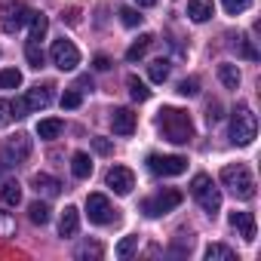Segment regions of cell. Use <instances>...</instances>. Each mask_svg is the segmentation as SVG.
<instances>
[{
    "mask_svg": "<svg viewBox=\"0 0 261 261\" xmlns=\"http://www.w3.org/2000/svg\"><path fill=\"white\" fill-rule=\"evenodd\" d=\"M157 129L172 145H188L194 139V123H191L188 111H181V108H160L157 111Z\"/></svg>",
    "mask_w": 261,
    "mask_h": 261,
    "instance_id": "1",
    "label": "cell"
},
{
    "mask_svg": "<svg viewBox=\"0 0 261 261\" xmlns=\"http://www.w3.org/2000/svg\"><path fill=\"white\" fill-rule=\"evenodd\" d=\"M221 185L237 197V200H252L255 197V178L249 172V166L243 163H230L221 169Z\"/></svg>",
    "mask_w": 261,
    "mask_h": 261,
    "instance_id": "2",
    "label": "cell"
},
{
    "mask_svg": "<svg viewBox=\"0 0 261 261\" xmlns=\"http://www.w3.org/2000/svg\"><path fill=\"white\" fill-rule=\"evenodd\" d=\"M255 133H258V120H255L252 108L249 105H237L233 114H230V142L246 148V145L255 142Z\"/></svg>",
    "mask_w": 261,
    "mask_h": 261,
    "instance_id": "3",
    "label": "cell"
},
{
    "mask_svg": "<svg viewBox=\"0 0 261 261\" xmlns=\"http://www.w3.org/2000/svg\"><path fill=\"white\" fill-rule=\"evenodd\" d=\"M191 194H194V200L200 203V209H203L209 218L218 215V209H221V191L212 185V178H209L206 172L194 175V181H191Z\"/></svg>",
    "mask_w": 261,
    "mask_h": 261,
    "instance_id": "4",
    "label": "cell"
},
{
    "mask_svg": "<svg viewBox=\"0 0 261 261\" xmlns=\"http://www.w3.org/2000/svg\"><path fill=\"white\" fill-rule=\"evenodd\" d=\"M181 200H185L181 191H175V188H163L160 194H154V197H148V200L142 203V212L151 215V218H157V215H166V212H172L175 206H181Z\"/></svg>",
    "mask_w": 261,
    "mask_h": 261,
    "instance_id": "5",
    "label": "cell"
},
{
    "mask_svg": "<svg viewBox=\"0 0 261 261\" xmlns=\"http://www.w3.org/2000/svg\"><path fill=\"white\" fill-rule=\"evenodd\" d=\"M148 169H151L154 175L169 178V175H181V172L188 169V160L178 157V154H151V157H148Z\"/></svg>",
    "mask_w": 261,
    "mask_h": 261,
    "instance_id": "6",
    "label": "cell"
},
{
    "mask_svg": "<svg viewBox=\"0 0 261 261\" xmlns=\"http://www.w3.org/2000/svg\"><path fill=\"white\" fill-rule=\"evenodd\" d=\"M49 59H53V65H56L59 71H74V68L80 65V53H77V46H74L71 40H65V37L53 43Z\"/></svg>",
    "mask_w": 261,
    "mask_h": 261,
    "instance_id": "7",
    "label": "cell"
},
{
    "mask_svg": "<svg viewBox=\"0 0 261 261\" xmlns=\"http://www.w3.org/2000/svg\"><path fill=\"white\" fill-rule=\"evenodd\" d=\"M86 215H89L92 224H111V221H117V212H114V206H111V200L105 194H89L86 197Z\"/></svg>",
    "mask_w": 261,
    "mask_h": 261,
    "instance_id": "8",
    "label": "cell"
},
{
    "mask_svg": "<svg viewBox=\"0 0 261 261\" xmlns=\"http://www.w3.org/2000/svg\"><path fill=\"white\" fill-rule=\"evenodd\" d=\"M31 10L25 7V4H7L4 7V16H0V28H4L7 34H16V31H22L28 22H31Z\"/></svg>",
    "mask_w": 261,
    "mask_h": 261,
    "instance_id": "9",
    "label": "cell"
},
{
    "mask_svg": "<svg viewBox=\"0 0 261 261\" xmlns=\"http://www.w3.org/2000/svg\"><path fill=\"white\" fill-rule=\"evenodd\" d=\"M108 188H111L114 194L126 197L129 191L136 188V175H133V169H126V166H111V169H108Z\"/></svg>",
    "mask_w": 261,
    "mask_h": 261,
    "instance_id": "10",
    "label": "cell"
},
{
    "mask_svg": "<svg viewBox=\"0 0 261 261\" xmlns=\"http://www.w3.org/2000/svg\"><path fill=\"white\" fill-rule=\"evenodd\" d=\"M111 126H114L117 136H133L136 133V114L129 108H117V111H111Z\"/></svg>",
    "mask_w": 261,
    "mask_h": 261,
    "instance_id": "11",
    "label": "cell"
},
{
    "mask_svg": "<svg viewBox=\"0 0 261 261\" xmlns=\"http://www.w3.org/2000/svg\"><path fill=\"white\" fill-rule=\"evenodd\" d=\"M230 227L240 230L246 243H255V215L252 212H230Z\"/></svg>",
    "mask_w": 261,
    "mask_h": 261,
    "instance_id": "12",
    "label": "cell"
},
{
    "mask_svg": "<svg viewBox=\"0 0 261 261\" xmlns=\"http://www.w3.org/2000/svg\"><path fill=\"white\" fill-rule=\"evenodd\" d=\"M25 105H28V111H37V108H46L49 101H53V83H43V86H34V89H28L25 95Z\"/></svg>",
    "mask_w": 261,
    "mask_h": 261,
    "instance_id": "13",
    "label": "cell"
},
{
    "mask_svg": "<svg viewBox=\"0 0 261 261\" xmlns=\"http://www.w3.org/2000/svg\"><path fill=\"white\" fill-rule=\"evenodd\" d=\"M7 154H10V160H13V163H22V160H28V157H31V139H28L25 133L13 136V139L7 142Z\"/></svg>",
    "mask_w": 261,
    "mask_h": 261,
    "instance_id": "14",
    "label": "cell"
},
{
    "mask_svg": "<svg viewBox=\"0 0 261 261\" xmlns=\"http://www.w3.org/2000/svg\"><path fill=\"white\" fill-rule=\"evenodd\" d=\"M31 188H34L37 194H43V197H59V194H62V181L53 178V175H46V172H37V175L31 178Z\"/></svg>",
    "mask_w": 261,
    "mask_h": 261,
    "instance_id": "15",
    "label": "cell"
},
{
    "mask_svg": "<svg viewBox=\"0 0 261 261\" xmlns=\"http://www.w3.org/2000/svg\"><path fill=\"white\" fill-rule=\"evenodd\" d=\"M77 230H80V209L77 206H65L62 221H59V233L68 240V237H77Z\"/></svg>",
    "mask_w": 261,
    "mask_h": 261,
    "instance_id": "16",
    "label": "cell"
},
{
    "mask_svg": "<svg viewBox=\"0 0 261 261\" xmlns=\"http://www.w3.org/2000/svg\"><path fill=\"white\" fill-rule=\"evenodd\" d=\"M188 16L194 22H209L215 16V4L212 0H188Z\"/></svg>",
    "mask_w": 261,
    "mask_h": 261,
    "instance_id": "17",
    "label": "cell"
},
{
    "mask_svg": "<svg viewBox=\"0 0 261 261\" xmlns=\"http://www.w3.org/2000/svg\"><path fill=\"white\" fill-rule=\"evenodd\" d=\"M0 200H4L7 206H19L22 203V185L19 181H4V185H0Z\"/></svg>",
    "mask_w": 261,
    "mask_h": 261,
    "instance_id": "18",
    "label": "cell"
},
{
    "mask_svg": "<svg viewBox=\"0 0 261 261\" xmlns=\"http://www.w3.org/2000/svg\"><path fill=\"white\" fill-rule=\"evenodd\" d=\"M71 172H74L77 178H89V175H92V160H89V154L77 151V154L71 157Z\"/></svg>",
    "mask_w": 261,
    "mask_h": 261,
    "instance_id": "19",
    "label": "cell"
},
{
    "mask_svg": "<svg viewBox=\"0 0 261 261\" xmlns=\"http://www.w3.org/2000/svg\"><path fill=\"white\" fill-rule=\"evenodd\" d=\"M218 77H221V83H224L227 89H237V86H240V68L230 65V62H221V65H218Z\"/></svg>",
    "mask_w": 261,
    "mask_h": 261,
    "instance_id": "20",
    "label": "cell"
},
{
    "mask_svg": "<svg viewBox=\"0 0 261 261\" xmlns=\"http://www.w3.org/2000/svg\"><path fill=\"white\" fill-rule=\"evenodd\" d=\"M233 258H237L233 249L224 246V243H212V246H206V261H233Z\"/></svg>",
    "mask_w": 261,
    "mask_h": 261,
    "instance_id": "21",
    "label": "cell"
},
{
    "mask_svg": "<svg viewBox=\"0 0 261 261\" xmlns=\"http://www.w3.org/2000/svg\"><path fill=\"white\" fill-rule=\"evenodd\" d=\"M151 43H154V37H151V34H142V37H139L133 46L126 49V59H129V62H139V59H142V56L151 49Z\"/></svg>",
    "mask_w": 261,
    "mask_h": 261,
    "instance_id": "22",
    "label": "cell"
},
{
    "mask_svg": "<svg viewBox=\"0 0 261 261\" xmlns=\"http://www.w3.org/2000/svg\"><path fill=\"white\" fill-rule=\"evenodd\" d=\"M62 129H65V123L56 120V117H49V120H40V123H37V136H40V139H56Z\"/></svg>",
    "mask_w": 261,
    "mask_h": 261,
    "instance_id": "23",
    "label": "cell"
},
{
    "mask_svg": "<svg viewBox=\"0 0 261 261\" xmlns=\"http://www.w3.org/2000/svg\"><path fill=\"white\" fill-rule=\"evenodd\" d=\"M126 86H129V95H133L136 101H148V98H151V89H148L136 74H129V77H126Z\"/></svg>",
    "mask_w": 261,
    "mask_h": 261,
    "instance_id": "24",
    "label": "cell"
},
{
    "mask_svg": "<svg viewBox=\"0 0 261 261\" xmlns=\"http://www.w3.org/2000/svg\"><path fill=\"white\" fill-rule=\"evenodd\" d=\"M46 31H49V19H46L43 13H34V16H31V40L40 43V40L46 37Z\"/></svg>",
    "mask_w": 261,
    "mask_h": 261,
    "instance_id": "25",
    "label": "cell"
},
{
    "mask_svg": "<svg viewBox=\"0 0 261 261\" xmlns=\"http://www.w3.org/2000/svg\"><path fill=\"white\" fill-rule=\"evenodd\" d=\"M169 68H172V65H169L166 59H154V62L148 65V74H151L154 83H163V80L169 77Z\"/></svg>",
    "mask_w": 261,
    "mask_h": 261,
    "instance_id": "26",
    "label": "cell"
},
{
    "mask_svg": "<svg viewBox=\"0 0 261 261\" xmlns=\"http://www.w3.org/2000/svg\"><path fill=\"white\" fill-rule=\"evenodd\" d=\"M22 86V74L16 68H4L0 71V89H19Z\"/></svg>",
    "mask_w": 261,
    "mask_h": 261,
    "instance_id": "27",
    "label": "cell"
},
{
    "mask_svg": "<svg viewBox=\"0 0 261 261\" xmlns=\"http://www.w3.org/2000/svg\"><path fill=\"white\" fill-rule=\"evenodd\" d=\"M25 59H28V65H31L34 71H40V68H43V49H40V43L31 40V43L25 46Z\"/></svg>",
    "mask_w": 261,
    "mask_h": 261,
    "instance_id": "28",
    "label": "cell"
},
{
    "mask_svg": "<svg viewBox=\"0 0 261 261\" xmlns=\"http://www.w3.org/2000/svg\"><path fill=\"white\" fill-rule=\"evenodd\" d=\"M28 218H31L34 224H46V221H49V206L40 203V200L31 203V206H28Z\"/></svg>",
    "mask_w": 261,
    "mask_h": 261,
    "instance_id": "29",
    "label": "cell"
},
{
    "mask_svg": "<svg viewBox=\"0 0 261 261\" xmlns=\"http://www.w3.org/2000/svg\"><path fill=\"white\" fill-rule=\"evenodd\" d=\"M136 249H139V237H123V240L117 243V249H114V252H117V258H129Z\"/></svg>",
    "mask_w": 261,
    "mask_h": 261,
    "instance_id": "30",
    "label": "cell"
},
{
    "mask_svg": "<svg viewBox=\"0 0 261 261\" xmlns=\"http://www.w3.org/2000/svg\"><path fill=\"white\" fill-rule=\"evenodd\" d=\"M80 105H83V92H80V89H65L62 108H65V111H74V108H80Z\"/></svg>",
    "mask_w": 261,
    "mask_h": 261,
    "instance_id": "31",
    "label": "cell"
},
{
    "mask_svg": "<svg viewBox=\"0 0 261 261\" xmlns=\"http://www.w3.org/2000/svg\"><path fill=\"white\" fill-rule=\"evenodd\" d=\"M233 40H237V43H233V46H237V49H240V53H243V56H246V59H252V62H255V59H258V49H255V46H252V40H249V37H246V34H240V37H233Z\"/></svg>",
    "mask_w": 261,
    "mask_h": 261,
    "instance_id": "32",
    "label": "cell"
},
{
    "mask_svg": "<svg viewBox=\"0 0 261 261\" xmlns=\"http://www.w3.org/2000/svg\"><path fill=\"white\" fill-rule=\"evenodd\" d=\"M120 22H123L126 28H136V25H142V16H139V10H133V7H123V10H120Z\"/></svg>",
    "mask_w": 261,
    "mask_h": 261,
    "instance_id": "33",
    "label": "cell"
},
{
    "mask_svg": "<svg viewBox=\"0 0 261 261\" xmlns=\"http://www.w3.org/2000/svg\"><path fill=\"white\" fill-rule=\"evenodd\" d=\"M197 92H200V80L197 77H188V80L178 83V95H197Z\"/></svg>",
    "mask_w": 261,
    "mask_h": 261,
    "instance_id": "34",
    "label": "cell"
},
{
    "mask_svg": "<svg viewBox=\"0 0 261 261\" xmlns=\"http://www.w3.org/2000/svg\"><path fill=\"white\" fill-rule=\"evenodd\" d=\"M77 258H101V246L98 243H83L77 249Z\"/></svg>",
    "mask_w": 261,
    "mask_h": 261,
    "instance_id": "35",
    "label": "cell"
},
{
    "mask_svg": "<svg viewBox=\"0 0 261 261\" xmlns=\"http://www.w3.org/2000/svg\"><path fill=\"white\" fill-rule=\"evenodd\" d=\"M221 4H224V10H227L230 16H237V13H243V10L252 7V0H221Z\"/></svg>",
    "mask_w": 261,
    "mask_h": 261,
    "instance_id": "36",
    "label": "cell"
},
{
    "mask_svg": "<svg viewBox=\"0 0 261 261\" xmlns=\"http://www.w3.org/2000/svg\"><path fill=\"white\" fill-rule=\"evenodd\" d=\"M16 230V221L7 215V212H0V237H10Z\"/></svg>",
    "mask_w": 261,
    "mask_h": 261,
    "instance_id": "37",
    "label": "cell"
},
{
    "mask_svg": "<svg viewBox=\"0 0 261 261\" xmlns=\"http://www.w3.org/2000/svg\"><path fill=\"white\" fill-rule=\"evenodd\" d=\"M10 120H13V108H10V101H4V98H0V129H4Z\"/></svg>",
    "mask_w": 261,
    "mask_h": 261,
    "instance_id": "38",
    "label": "cell"
},
{
    "mask_svg": "<svg viewBox=\"0 0 261 261\" xmlns=\"http://www.w3.org/2000/svg\"><path fill=\"white\" fill-rule=\"evenodd\" d=\"M206 120H209V123H218V120H221V105H218V101H209V108H206Z\"/></svg>",
    "mask_w": 261,
    "mask_h": 261,
    "instance_id": "39",
    "label": "cell"
},
{
    "mask_svg": "<svg viewBox=\"0 0 261 261\" xmlns=\"http://www.w3.org/2000/svg\"><path fill=\"white\" fill-rule=\"evenodd\" d=\"M92 145H95L98 154H111V151H114V145H111L108 139H92Z\"/></svg>",
    "mask_w": 261,
    "mask_h": 261,
    "instance_id": "40",
    "label": "cell"
},
{
    "mask_svg": "<svg viewBox=\"0 0 261 261\" xmlns=\"http://www.w3.org/2000/svg\"><path fill=\"white\" fill-rule=\"evenodd\" d=\"M92 65H95V71H108V68H111V59H108V56H95Z\"/></svg>",
    "mask_w": 261,
    "mask_h": 261,
    "instance_id": "41",
    "label": "cell"
},
{
    "mask_svg": "<svg viewBox=\"0 0 261 261\" xmlns=\"http://www.w3.org/2000/svg\"><path fill=\"white\" fill-rule=\"evenodd\" d=\"M139 7H157V0H136Z\"/></svg>",
    "mask_w": 261,
    "mask_h": 261,
    "instance_id": "42",
    "label": "cell"
}]
</instances>
